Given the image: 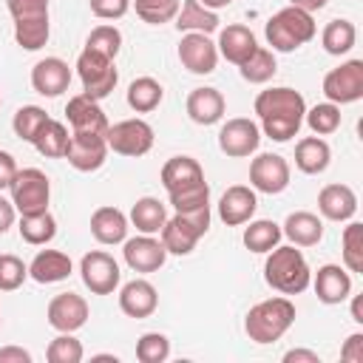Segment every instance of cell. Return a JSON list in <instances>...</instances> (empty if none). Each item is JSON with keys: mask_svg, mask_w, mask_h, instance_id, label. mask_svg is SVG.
<instances>
[{"mask_svg": "<svg viewBox=\"0 0 363 363\" xmlns=\"http://www.w3.org/2000/svg\"><path fill=\"white\" fill-rule=\"evenodd\" d=\"M255 113L264 125V133L275 142H289L298 136L306 113V99L295 88H267L255 96Z\"/></svg>", "mask_w": 363, "mask_h": 363, "instance_id": "1", "label": "cell"}, {"mask_svg": "<svg viewBox=\"0 0 363 363\" xmlns=\"http://www.w3.org/2000/svg\"><path fill=\"white\" fill-rule=\"evenodd\" d=\"M264 281L281 295H301L312 281V269L295 244L272 247L264 264Z\"/></svg>", "mask_w": 363, "mask_h": 363, "instance_id": "2", "label": "cell"}, {"mask_svg": "<svg viewBox=\"0 0 363 363\" xmlns=\"http://www.w3.org/2000/svg\"><path fill=\"white\" fill-rule=\"evenodd\" d=\"M295 323V303L289 298H267L255 303L244 318V332L255 343H275Z\"/></svg>", "mask_w": 363, "mask_h": 363, "instance_id": "3", "label": "cell"}, {"mask_svg": "<svg viewBox=\"0 0 363 363\" xmlns=\"http://www.w3.org/2000/svg\"><path fill=\"white\" fill-rule=\"evenodd\" d=\"M312 37H315V20L303 9L286 6L267 20V43L272 45V51L289 54V51L306 45Z\"/></svg>", "mask_w": 363, "mask_h": 363, "instance_id": "4", "label": "cell"}, {"mask_svg": "<svg viewBox=\"0 0 363 363\" xmlns=\"http://www.w3.org/2000/svg\"><path fill=\"white\" fill-rule=\"evenodd\" d=\"M14 20V40L26 51H40L48 43V0H6Z\"/></svg>", "mask_w": 363, "mask_h": 363, "instance_id": "5", "label": "cell"}, {"mask_svg": "<svg viewBox=\"0 0 363 363\" xmlns=\"http://www.w3.org/2000/svg\"><path fill=\"white\" fill-rule=\"evenodd\" d=\"M210 230V204L187 210V213H176L173 218L164 221L162 233V244L167 252L173 255H190L193 247L199 244V238Z\"/></svg>", "mask_w": 363, "mask_h": 363, "instance_id": "6", "label": "cell"}, {"mask_svg": "<svg viewBox=\"0 0 363 363\" xmlns=\"http://www.w3.org/2000/svg\"><path fill=\"white\" fill-rule=\"evenodd\" d=\"M77 74L82 79V94L91 96V99H105L113 88H116V65L111 57H105L102 51L96 48H82V54L77 57Z\"/></svg>", "mask_w": 363, "mask_h": 363, "instance_id": "7", "label": "cell"}, {"mask_svg": "<svg viewBox=\"0 0 363 363\" xmlns=\"http://www.w3.org/2000/svg\"><path fill=\"white\" fill-rule=\"evenodd\" d=\"M11 190V204L20 216H34L48 210L51 199V182L40 167H23L9 184Z\"/></svg>", "mask_w": 363, "mask_h": 363, "instance_id": "8", "label": "cell"}, {"mask_svg": "<svg viewBox=\"0 0 363 363\" xmlns=\"http://www.w3.org/2000/svg\"><path fill=\"white\" fill-rule=\"evenodd\" d=\"M105 142H108V150L136 159L153 147V128L145 119H122L116 125H108Z\"/></svg>", "mask_w": 363, "mask_h": 363, "instance_id": "9", "label": "cell"}, {"mask_svg": "<svg viewBox=\"0 0 363 363\" xmlns=\"http://www.w3.org/2000/svg\"><path fill=\"white\" fill-rule=\"evenodd\" d=\"M323 96L335 105H349L363 96V60H349L323 77Z\"/></svg>", "mask_w": 363, "mask_h": 363, "instance_id": "10", "label": "cell"}, {"mask_svg": "<svg viewBox=\"0 0 363 363\" xmlns=\"http://www.w3.org/2000/svg\"><path fill=\"white\" fill-rule=\"evenodd\" d=\"M79 275H82V284L94 295H111L119 286V278H122L119 264L113 261V255H108L102 250H91V252L82 255Z\"/></svg>", "mask_w": 363, "mask_h": 363, "instance_id": "11", "label": "cell"}, {"mask_svg": "<svg viewBox=\"0 0 363 363\" xmlns=\"http://www.w3.org/2000/svg\"><path fill=\"white\" fill-rule=\"evenodd\" d=\"M68 164L79 173H94L105 164L108 159V142H105V133H79V130H71V139H68V150L65 156Z\"/></svg>", "mask_w": 363, "mask_h": 363, "instance_id": "12", "label": "cell"}, {"mask_svg": "<svg viewBox=\"0 0 363 363\" xmlns=\"http://www.w3.org/2000/svg\"><path fill=\"white\" fill-rule=\"evenodd\" d=\"M258 142H261V130L252 119L247 116H235V119H227L218 130V147L221 153H227L230 159H244L250 153L258 150Z\"/></svg>", "mask_w": 363, "mask_h": 363, "instance_id": "13", "label": "cell"}, {"mask_svg": "<svg viewBox=\"0 0 363 363\" xmlns=\"http://www.w3.org/2000/svg\"><path fill=\"white\" fill-rule=\"evenodd\" d=\"M250 184L258 193L278 196L289 187V164L278 153H258L250 164Z\"/></svg>", "mask_w": 363, "mask_h": 363, "instance_id": "14", "label": "cell"}, {"mask_svg": "<svg viewBox=\"0 0 363 363\" xmlns=\"http://www.w3.org/2000/svg\"><path fill=\"white\" fill-rule=\"evenodd\" d=\"M45 318L48 326H54L57 332H77L88 320V301L77 292H60L48 301Z\"/></svg>", "mask_w": 363, "mask_h": 363, "instance_id": "15", "label": "cell"}, {"mask_svg": "<svg viewBox=\"0 0 363 363\" xmlns=\"http://www.w3.org/2000/svg\"><path fill=\"white\" fill-rule=\"evenodd\" d=\"M179 60L190 74H213L218 65V48L207 34L187 31L179 43Z\"/></svg>", "mask_w": 363, "mask_h": 363, "instance_id": "16", "label": "cell"}, {"mask_svg": "<svg viewBox=\"0 0 363 363\" xmlns=\"http://www.w3.org/2000/svg\"><path fill=\"white\" fill-rule=\"evenodd\" d=\"M122 255H125V264L133 269V272H156L162 269L164 258H167V250L159 238L153 235H136V238H125L122 241Z\"/></svg>", "mask_w": 363, "mask_h": 363, "instance_id": "17", "label": "cell"}, {"mask_svg": "<svg viewBox=\"0 0 363 363\" xmlns=\"http://www.w3.org/2000/svg\"><path fill=\"white\" fill-rule=\"evenodd\" d=\"M255 207H258L255 190L247 187V184H233L218 199V218L227 227H241L255 216Z\"/></svg>", "mask_w": 363, "mask_h": 363, "instance_id": "18", "label": "cell"}, {"mask_svg": "<svg viewBox=\"0 0 363 363\" xmlns=\"http://www.w3.org/2000/svg\"><path fill=\"white\" fill-rule=\"evenodd\" d=\"M71 85V68L60 57H45L31 68V88L43 96H60Z\"/></svg>", "mask_w": 363, "mask_h": 363, "instance_id": "19", "label": "cell"}, {"mask_svg": "<svg viewBox=\"0 0 363 363\" xmlns=\"http://www.w3.org/2000/svg\"><path fill=\"white\" fill-rule=\"evenodd\" d=\"M65 116H68L71 130H79V133H105V130H108V116H105V111L99 108L96 99H91V96H85V94L68 99Z\"/></svg>", "mask_w": 363, "mask_h": 363, "instance_id": "20", "label": "cell"}, {"mask_svg": "<svg viewBox=\"0 0 363 363\" xmlns=\"http://www.w3.org/2000/svg\"><path fill=\"white\" fill-rule=\"evenodd\" d=\"M159 306V295H156V286L145 278H133L128 281L122 289H119V309L128 315V318H150Z\"/></svg>", "mask_w": 363, "mask_h": 363, "instance_id": "21", "label": "cell"}, {"mask_svg": "<svg viewBox=\"0 0 363 363\" xmlns=\"http://www.w3.org/2000/svg\"><path fill=\"white\" fill-rule=\"evenodd\" d=\"M315 295L320 303H343L352 295V275L340 264H323L315 272Z\"/></svg>", "mask_w": 363, "mask_h": 363, "instance_id": "22", "label": "cell"}, {"mask_svg": "<svg viewBox=\"0 0 363 363\" xmlns=\"http://www.w3.org/2000/svg\"><path fill=\"white\" fill-rule=\"evenodd\" d=\"M318 210L329 221H349L357 213V196L349 184H326L318 193Z\"/></svg>", "mask_w": 363, "mask_h": 363, "instance_id": "23", "label": "cell"}, {"mask_svg": "<svg viewBox=\"0 0 363 363\" xmlns=\"http://www.w3.org/2000/svg\"><path fill=\"white\" fill-rule=\"evenodd\" d=\"M216 48H218V54H221L227 62L241 65V62L258 48V40H255V34H252L247 26L233 23V26H227V28L218 31V43H216Z\"/></svg>", "mask_w": 363, "mask_h": 363, "instance_id": "24", "label": "cell"}, {"mask_svg": "<svg viewBox=\"0 0 363 363\" xmlns=\"http://www.w3.org/2000/svg\"><path fill=\"white\" fill-rule=\"evenodd\" d=\"M91 235L99 244H122L128 238V216L119 207H96L91 216Z\"/></svg>", "mask_w": 363, "mask_h": 363, "instance_id": "25", "label": "cell"}, {"mask_svg": "<svg viewBox=\"0 0 363 363\" xmlns=\"http://www.w3.org/2000/svg\"><path fill=\"white\" fill-rule=\"evenodd\" d=\"M224 96L218 88H193L187 96V116L196 125H216L224 116Z\"/></svg>", "mask_w": 363, "mask_h": 363, "instance_id": "26", "label": "cell"}, {"mask_svg": "<svg viewBox=\"0 0 363 363\" xmlns=\"http://www.w3.org/2000/svg\"><path fill=\"white\" fill-rule=\"evenodd\" d=\"M199 182H204V170H201V164L193 156H173L162 167V184H164L167 193L193 187Z\"/></svg>", "mask_w": 363, "mask_h": 363, "instance_id": "27", "label": "cell"}, {"mask_svg": "<svg viewBox=\"0 0 363 363\" xmlns=\"http://www.w3.org/2000/svg\"><path fill=\"white\" fill-rule=\"evenodd\" d=\"M74 264L65 252L60 250H40L34 255V261L28 264V275L37 281V284H57V281H65L71 275Z\"/></svg>", "mask_w": 363, "mask_h": 363, "instance_id": "28", "label": "cell"}, {"mask_svg": "<svg viewBox=\"0 0 363 363\" xmlns=\"http://www.w3.org/2000/svg\"><path fill=\"white\" fill-rule=\"evenodd\" d=\"M281 233L295 244V247H315L320 238H323V221L315 216V213H306V210H298V213H289Z\"/></svg>", "mask_w": 363, "mask_h": 363, "instance_id": "29", "label": "cell"}, {"mask_svg": "<svg viewBox=\"0 0 363 363\" xmlns=\"http://www.w3.org/2000/svg\"><path fill=\"white\" fill-rule=\"evenodd\" d=\"M329 159H332V150L320 136H303L295 145V167L306 176L323 173L329 167Z\"/></svg>", "mask_w": 363, "mask_h": 363, "instance_id": "30", "label": "cell"}, {"mask_svg": "<svg viewBox=\"0 0 363 363\" xmlns=\"http://www.w3.org/2000/svg\"><path fill=\"white\" fill-rule=\"evenodd\" d=\"M176 28L179 31H199V34H213L218 28V14L207 6H201L199 0H184L176 11Z\"/></svg>", "mask_w": 363, "mask_h": 363, "instance_id": "31", "label": "cell"}, {"mask_svg": "<svg viewBox=\"0 0 363 363\" xmlns=\"http://www.w3.org/2000/svg\"><path fill=\"white\" fill-rule=\"evenodd\" d=\"M164 221H167V210H164V204H162L159 199H153V196H142V199H136V204L130 207V224H133L139 233H145V235H156V233L164 227Z\"/></svg>", "mask_w": 363, "mask_h": 363, "instance_id": "32", "label": "cell"}, {"mask_svg": "<svg viewBox=\"0 0 363 363\" xmlns=\"http://www.w3.org/2000/svg\"><path fill=\"white\" fill-rule=\"evenodd\" d=\"M354 40H357V28H354L352 20H343V17L329 20L326 28H323V34H320L323 48H326V54H332V57L349 54V51L354 48Z\"/></svg>", "mask_w": 363, "mask_h": 363, "instance_id": "33", "label": "cell"}, {"mask_svg": "<svg viewBox=\"0 0 363 363\" xmlns=\"http://www.w3.org/2000/svg\"><path fill=\"white\" fill-rule=\"evenodd\" d=\"M68 139H71L68 128H65L62 122H57V119H48L31 145H34L37 153L45 156V159H62L65 150H68Z\"/></svg>", "mask_w": 363, "mask_h": 363, "instance_id": "34", "label": "cell"}, {"mask_svg": "<svg viewBox=\"0 0 363 363\" xmlns=\"http://www.w3.org/2000/svg\"><path fill=\"white\" fill-rule=\"evenodd\" d=\"M164 96V88L153 79V77H139L128 85V105L136 111V113H150L159 108Z\"/></svg>", "mask_w": 363, "mask_h": 363, "instance_id": "35", "label": "cell"}, {"mask_svg": "<svg viewBox=\"0 0 363 363\" xmlns=\"http://www.w3.org/2000/svg\"><path fill=\"white\" fill-rule=\"evenodd\" d=\"M57 235V218L45 210V213H34V216H20V238L31 247H43Z\"/></svg>", "mask_w": 363, "mask_h": 363, "instance_id": "36", "label": "cell"}, {"mask_svg": "<svg viewBox=\"0 0 363 363\" xmlns=\"http://www.w3.org/2000/svg\"><path fill=\"white\" fill-rule=\"evenodd\" d=\"M284 238L281 233V224L269 221V218H258V221H250V227L244 230V247L250 252H269L272 247H278Z\"/></svg>", "mask_w": 363, "mask_h": 363, "instance_id": "37", "label": "cell"}, {"mask_svg": "<svg viewBox=\"0 0 363 363\" xmlns=\"http://www.w3.org/2000/svg\"><path fill=\"white\" fill-rule=\"evenodd\" d=\"M241 77L247 79V82H252V85H264V82H269L272 77H275V71H278V62H275V54L269 51V48H255L241 65Z\"/></svg>", "mask_w": 363, "mask_h": 363, "instance_id": "38", "label": "cell"}, {"mask_svg": "<svg viewBox=\"0 0 363 363\" xmlns=\"http://www.w3.org/2000/svg\"><path fill=\"white\" fill-rule=\"evenodd\" d=\"M340 252H343V264L349 272H363V224L360 221H349L343 227L340 235Z\"/></svg>", "mask_w": 363, "mask_h": 363, "instance_id": "39", "label": "cell"}, {"mask_svg": "<svg viewBox=\"0 0 363 363\" xmlns=\"http://www.w3.org/2000/svg\"><path fill=\"white\" fill-rule=\"evenodd\" d=\"M48 119H51V116H48L40 105H23V108H17V113H14V119H11V128H14V133H17L23 142H34L37 133L43 130V125H45Z\"/></svg>", "mask_w": 363, "mask_h": 363, "instance_id": "40", "label": "cell"}, {"mask_svg": "<svg viewBox=\"0 0 363 363\" xmlns=\"http://www.w3.org/2000/svg\"><path fill=\"white\" fill-rule=\"evenodd\" d=\"M303 119H306V125H309L312 133L329 136V133H335L340 128V105H335V102H318L315 108H309L303 113Z\"/></svg>", "mask_w": 363, "mask_h": 363, "instance_id": "41", "label": "cell"}, {"mask_svg": "<svg viewBox=\"0 0 363 363\" xmlns=\"http://www.w3.org/2000/svg\"><path fill=\"white\" fill-rule=\"evenodd\" d=\"M133 9H136V17L142 23H150V26H162V23H170L179 11V0H130Z\"/></svg>", "mask_w": 363, "mask_h": 363, "instance_id": "42", "label": "cell"}, {"mask_svg": "<svg viewBox=\"0 0 363 363\" xmlns=\"http://www.w3.org/2000/svg\"><path fill=\"white\" fill-rule=\"evenodd\" d=\"M82 354H85V349L71 332H60L45 349V360L48 363H79Z\"/></svg>", "mask_w": 363, "mask_h": 363, "instance_id": "43", "label": "cell"}, {"mask_svg": "<svg viewBox=\"0 0 363 363\" xmlns=\"http://www.w3.org/2000/svg\"><path fill=\"white\" fill-rule=\"evenodd\" d=\"M170 357V340L162 332H145L136 340V360L139 363H162Z\"/></svg>", "mask_w": 363, "mask_h": 363, "instance_id": "44", "label": "cell"}, {"mask_svg": "<svg viewBox=\"0 0 363 363\" xmlns=\"http://www.w3.org/2000/svg\"><path fill=\"white\" fill-rule=\"evenodd\" d=\"M167 196H170V204H173L176 213H187V210L210 204V184L199 182L193 187H184V190H176V193H167Z\"/></svg>", "mask_w": 363, "mask_h": 363, "instance_id": "45", "label": "cell"}, {"mask_svg": "<svg viewBox=\"0 0 363 363\" xmlns=\"http://www.w3.org/2000/svg\"><path fill=\"white\" fill-rule=\"evenodd\" d=\"M28 278V267L11 255V252H3L0 255V292H14L23 286V281Z\"/></svg>", "mask_w": 363, "mask_h": 363, "instance_id": "46", "label": "cell"}, {"mask_svg": "<svg viewBox=\"0 0 363 363\" xmlns=\"http://www.w3.org/2000/svg\"><path fill=\"white\" fill-rule=\"evenodd\" d=\"M85 45L102 51V54L111 57V60H116V54H119V48H122V34H119L116 26H96V28L88 34Z\"/></svg>", "mask_w": 363, "mask_h": 363, "instance_id": "47", "label": "cell"}, {"mask_svg": "<svg viewBox=\"0 0 363 363\" xmlns=\"http://www.w3.org/2000/svg\"><path fill=\"white\" fill-rule=\"evenodd\" d=\"M88 3H91V14H96L99 20H119L130 9V0H88Z\"/></svg>", "mask_w": 363, "mask_h": 363, "instance_id": "48", "label": "cell"}, {"mask_svg": "<svg viewBox=\"0 0 363 363\" xmlns=\"http://www.w3.org/2000/svg\"><path fill=\"white\" fill-rule=\"evenodd\" d=\"M340 357L346 363H363V332H354L346 337L343 349H340Z\"/></svg>", "mask_w": 363, "mask_h": 363, "instance_id": "49", "label": "cell"}, {"mask_svg": "<svg viewBox=\"0 0 363 363\" xmlns=\"http://www.w3.org/2000/svg\"><path fill=\"white\" fill-rule=\"evenodd\" d=\"M17 162H14V156L9 153V150H0V190H6L9 184H11V179L17 176Z\"/></svg>", "mask_w": 363, "mask_h": 363, "instance_id": "50", "label": "cell"}, {"mask_svg": "<svg viewBox=\"0 0 363 363\" xmlns=\"http://www.w3.org/2000/svg\"><path fill=\"white\" fill-rule=\"evenodd\" d=\"M0 363H31V354L20 346H3L0 349Z\"/></svg>", "mask_w": 363, "mask_h": 363, "instance_id": "51", "label": "cell"}, {"mask_svg": "<svg viewBox=\"0 0 363 363\" xmlns=\"http://www.w3.org/2000/svg\"><path fill=\"white\" fill-rule=\"evenodd\" d=\"M284 363H320L318 352H309V349H289L284 354Z\"/></svg>", "mask_w": 363, "mask_h": 363, "instance_id": "52", "label": "cell"}, {"mask_svg": "<svg viewBox=\"0 0 363 363\" xmlns=\"http://www.w3.org/2000/svg\"><path fill=\"white\" fill-rule=\"evenodd\" d=\"M14 216H17L14 204H11L9 199H3V196H0V235L14 224Z\"/></svg>", "mask_w": 363, "mask_h": 363, "instance_id": "53", "label": "cell"}, {"mask_svg": "<svg viewBox=\"0 0 363 363\" xmlns=\"http://www.w3.org/2000/svg\"><path fill=\"white\" fill-rule=\"evenodd\" d=\"M329 0H289V6H295V9H303V11H320L323 6H326Z\"/></svg>", "mask_w": 363, "mask_h": 363, "instance_id": "54", "label": "cell"}, {"mask_svg": "<svg viewBox=\"0 0 363 363\" xmlns=\"http://www.w3.org/2000/svg\"><path fill=\"white\" fill-rule=\"evenodd\" d=\"M352 320L363 323V298H360V295H357V298L352 301Z\"/></svg>", "mask_w": 363, "mask_h": 363, "instance_id": "55", "label": "cell"}, {"mask_svg": "<svg viewBox=\"0 0 363 363\" xmlns=\"http://www.w3.org/2000/svg\"><path fill=\"white\" fill-rule=\"evenodd\" d=\"M199 3H201V6H207V9H213V11H216V9H224V6H230V3H233V0H199Z\"/></svg>", "mask_w": 363, "mask_h": 363, "instance_id": "56", "label": "cell"}, {"mask_svg": "<svg viewBox=\"0 0 363 363\" xmlns=\"http://www.w3.org/2000/svg\"><path fill=\"white\" fill-rule=\"evenodd\" d=\"M0 102H3V99H0Z\"/></svg>", "mask_w": 363, "mask_h": 363, "instance_id": "57", "label": "cell"}, {"mask_svg": "<svg viewBox=\"0 0 363 363\" xmlns=\"http://www.w3.org/2000/svg\"><path fill=\"white\" fill-rule=\"evenodd\" d=\"M0 323H3V320H0Z\"/></svg>", "mask_w": 363, "mask_h": 363, "instance_id": "58", "label": "cell"}]
</instances>
